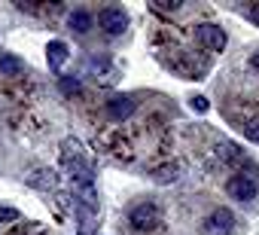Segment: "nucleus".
Here are the masks:
<instances>
[{"label": "nucleus", "instance_id": "obj_1", "mask_svg": "<svg viewBox=\"0 0 259 235\" xmlns=\"http://www.w3.org/2000/svg\"><path fill=\"white\" fill-rule=\"evenodd\" d=\"M61 168L70 174L73 186H95V171L89 165V159L82 156V147L76 138H64L61 144Z\"/></svg>", "mask_w": 259, "mask_h": 235}, {"label": "nucleus", "instance_id": "obj_10", "mask_svg": "<svg viewBox=\"0 0 259 235\" xmlns=\"http://www.w3.org/2000/svg\"><path fill=\"white\" fill-rule=\"evenodd\" d=\"M67 25H70V31H76V34H89L92 25H95V19H92V13H85V10H73V13L67 16Z\"/></svg>", "mask_w": 259, "mask_h": 235}, {"label": "nucleus", "instance_id": "obj_6", "mask_svg": "<svg viewBox=\"0 0 259 235\" xmlns=\"http://www.w3.org/2000/svg\"><path fill=\"white\" fill-rule=\"evenodd\" d=\"M195 34H198V40H201L204 49H210V52H223V49H226V40H229V37H226V31H223L220 25H210V22H207V25H198Z\"/></svg>", "mask_w": 259, "mask_h": 235}, {"label": "nucleus", "instance_id": "obj_17", "mask_svg": "<svg viewBox=\"0 0 259 235\" xmlns=\"http://www.w3.org/2000/svg\"><path fill=\"white\" fill-rule=\"evenodd\" d=\"M156 10H165V13H174V10H180V4H156Z\"/></svg>", "mask_w": 259, "mask_h": 235}, {"label": "nucleus", "instance_id": "obj_9", "mask_svg": "<svg viewBox=\"0 0 259 235\" xmlns=\"http://www.w3.org/2000/svg\"><path fill=\"white\" fill-rule=\"evenodd\" d=\"M28 183L37 186V189H46V192L58 186V180H55V174H52L49 168H34V171H28Z\"/></svg>", "mask_w": 259, "mask_h": 235}, {"label": "nucleus", "instance_id": "obj_8", "mask_svg": "<svg viewBox=\"0 0 259 235\" xmlns=\"http://www.w3.org/2000/svg\"><path fill=\"white\" fill-rule=\"evenodd\" d=\"M67 58H70L67 43H64V40H49V46H46V61H49V67H52V70H61V67L67 64Z\"/></svg>", "mask_w": 259, "mask_h": 235}, {"label": "nucleus", "instance_id": "obj_13", "mask_svg": "<svg viewBox=\"0 0 259 235\" xmlns=\"http://www.w3.org/2000/svg\"><path fill=\"white\" fill-rule=\"evenodd\" d=\"M177 177H180V165H165V168H159V174H156L159 183H168V180H177Z\"/></svg>", "mask_w": 259, "mask_h": 235}, {"label": "nucleus", "instance_id": "obj_2", "mask_svg": "<svg viewBox=\"0 0 259 235\" xmlns=\"http://www.w3.org/2000/svg\"><path fill=\"white\" fill-rule=\"evenodd\" d=\"M128 223H132L135 232H153V229H159V223H162V211H159L156 202H141V205L132 208Z\"/></svg>", "mask_w": 259, "mask_h": 235}, {"label": "nucleus", "instance_id": "obj_5", "mask_svg": "<svg viewBox=\"0 0 259 235\" xmlns=\"http://www.w3.org/2000/svg\"><path fill=\"white\" fill-rule=\"evenodd\" d=\"M235 229V214L229 208H217L210 211V217L204 220V232L207 235H229Z\"/></svg>", "mask_w": 259, "mask_h": 235}, {"label": "nucleus", "instance_id": "obj_11", "mask_svg": "<svg viewBox=\"0 0 259 235\" xmlns=\"http://www.w3.org/2000/svg\"><path fill=\"white\" fill-rule=\"evenodd\" d=\"M0 73H4V76H19V73H25V61L19 55L4 52V55H0Z\"/></svg>", "mask_w": 259, "mask_h": 235}, {"label": "nucleus", "instance_id": "obj_7", "mask_svg": "<svg viewBox=\"0 0 259 235\" xmlns=\"http://www.w3.org/2000/svg\"><path fill=\"white\" fill-rule=\"evenodd\" d=\"M135 110H138V101L128 98V95H116V98L107 101V116H110L113 123H125Z\"/></svg>", "mask_w": 259, "mask_h": 235}, {"label": "nucleus", "instance_id": "obj_12", "mask_svg": "<svg viewBox=\"0 0 259 235\" xmlns=\"http://www.w3.org/2000/svg\"><path fill=\"white\" fill-rule=\"evenodd\" d=\"M241 132H244V138H247V141L259 144V116H250L247 123H241Z\"/></svg>", "mask_w": 259, "mask_h": 235}, {"label": "nucleus", "instance_id": "obj_16", "mask_svg": "<svg viewBox=\"0 0 259 235\" xmlns=\"http://www.w3.org/2000/svg\"><path fill=\"white\" fill-rule=\"evenodd\" d=\"M22 214L16 211V208H0V223H13V220H19Z\"/></svg>", "mask_w": 259, "mask_h": 235}, {"label": "nucleus", "instance_id": "obj_18", "mask_svg": "<svg viewBox=\"0 0 259 235\" xmlns=\"http://www.w3.org/2000/svg\"><path fill=\"white\" fill-rule=\"evenodd\" d=\"M250 64H253V67H256V70H259V49H256V52H253V58H250Z\"/></svg>", "mask_w": 259, "mask_h": 235}, {"label": "nucleus", "instance_id": "obj_4", "mask_svg": "<svg viewBox=\"0 0 259 235\" xmlns=\"http://www.w3.org/2000/svg\"><path fill=\"white\" fill-rule=\"evenodd\" d=\"M226 192H229L235 202H253V199H256V192H259V183H253V180H250V177H244V174H235V177H229Z\"/></svg>", "mask_w": 259, "mask_h": 235}, {"label": "nucleus", "instance_id": "obj_3", "mask_svg": "<svg viewBox=\"0 0 259 235\" xmlns=\"http://www.w3.org/2000/svg\"><path fill=\"white\" fill-rule=\"evenodd\" d=\"M98 28H101L104 34H110V37L122 34V31L128 28V16H125V10H119V7H107V10H101V13H98Z\"/></svg>", "mask_w": 259, "mask_h": 235}, {"label": "nucleus", "instance_id": "obj_15", "mask_svg": "<svg viewBox=\"0 0 259 235\" xmlns=\"http://www.w3.org/2000/svg\"><path fill=\"white\" fill-rule=\"evenodd\" d=\"M189 107H192L195 113H207V110H210V104H207V98H204V95H195V98L189 101Z\"/></svg>", "mask_w": 259, "mask_h": 235}, {"label": "nucleus", "instance_id": "obj_20", "mask_svg": "<svg viewBox=\"0 0 259 235\" xmlns=\"http://www.w3.org/2000/svg\"><path fill=\"white\" fill-rule=\"evenodd\" d=\"M40 235H46V232H40Z\"/></svg>", "mask_w": 259, "mask_h": 235}, {"label": "nucleus", "instance_id": "obj_19", "mask_svg": "<svg viewBox=\"0 0 259 235\" xmlns=\"http://www.w3.org/2000/svg\"><path fill=\"white\" fill-rule=\"evenodd\" d=\"M250 16H253V19L259 22V7H253V13H250Z\"/></svg>", "mask_w": 259, "mask_h": 235}, {"label": "nucleus", "instance_id": "obj_14", "mask_svg": "<svg viewBox=\"0 0 259 235\" xmlns=\"http://www.w3.org/2000/svg\"><path fill=\"white\" fill-rule=\"evenodd\" d=\"M58 89H61L64 95H79V92H82V86H79V80H70V76H64V80L58 83Z\"/></svg>", "mask_w": 259, "mask_h": 235}]
</instances>
